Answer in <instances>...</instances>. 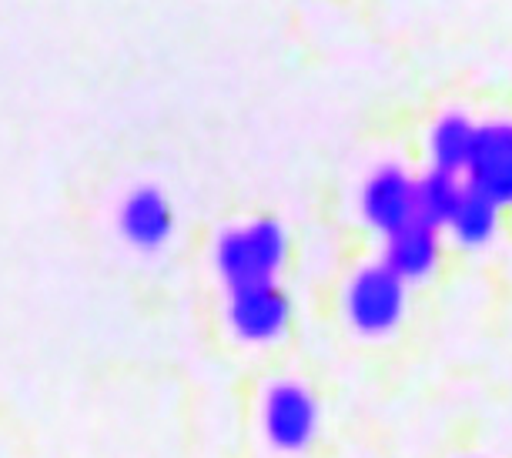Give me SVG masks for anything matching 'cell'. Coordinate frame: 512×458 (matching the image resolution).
<instances>
[{"label":"cell","mask_w":512,"mask_h":458,"mask_svg":"<svg viewBox=\"0 0 512 458\" xmlns=\"http://www.w3.org/2000/svg\"><path fill=\"white\" fill-rule=\"evenodd\" d=\"M288 255V235L278 221H251L245 228H235L221 235L215 265L228 288L275 281Z\"/></svg>","instance_id":"cell-1"},{"label":"cell","mask_w":512,"mask_h":458,"mask_svg":"<svg viewBox=\"0 0 512 458\" xmlns=\"http://www.w3.org/2000/svg\"><path fill=\"white\" fill-rule=\"evenodd\" d=\"M228 325L238 338L265 345L275 341L292 321V301L275 281H258V285L228 288Z\"/></svg>","instance_id":"cell-3"},{"label":"cell","mask_w":512,"mask_h":458,"mask_svg":"<svg viewBox=\"0 0 512 458\" xmlns=\"http://www.w3.org/2000/svg\"><path fill=\"white\" fill-rule=\"evenodd\" d=\"M362 218L385 238L405 228L415 221V181L395 164L379 168L362 188Z\"/></svg>","instance_id":"cell-6"},{"label":"cell","mask_w":512,"mask_h":458,"mask_svg":"<svg viewBox=\"0 0 512 458\" xmlns=\"http://www.w3.org/2000/svg\"><path fill=\"white\" fill-rule=\"evenodd\" d=\"M345 311L362 335H385L405 315V281L389 265H365L345 288Z\"/></svg>","instance_id":"cell-2"},{"label":"cell","mask_w":512,"mask_h":458,"mask_svg":"<svg viewBox=\"0 0 512 458\" xmlns=\"http://www.w3.org/2000/svg\"><path fill=\"white\" fill-rule=\"evenodd\" d=\"M462 191H466V184L459 181V174L432 168L425 178L415 181V221L429 224V228H449Z\"/></svg>","instance_id":"cell-9"},{"label":"cell","mask_w":512,"mask_h":458,"mask_svg":"<svg viewBox=\"0 0 512 458\" xmlns=\"http://www.w3.org/2000/svg\"><path fill=\"white\" fill-rule=\"evenodd\" d=\"M262 425H265V438L278 452H302L315 438L318 428L315 398L295 382L272 385L262 402Z\"/></svg>","instance_id":"cell-5"},{"label":"cell","mask_w":512,"mask_h":458,"mask_svg":"<svg viewBox=\"0 0 512 458\" xmlns=\"http://www.w3.org/2000/svg\"><path fill=\"white\" fill-rule=\"evenodd\" d=\"M439 228H429L422 221H409L405 228L392 231L385 241V261L402 281L429 278L439 265Z\"/></svg>","instance_id":"cell-8"},{"label":"cell","mask_w":512,"mask_h":458,"mask_svg":"<svg viewBox=\"0 0 512 458\" xmlns=\"http://www.w3.org/2000/svg\"><path fill=\"white\" fill-rule=\"evenodd\" d=\"M472 138H476V124L462 114H446L436 121V128L429 134V154H432V168L462 174L466 171Z\"/></svg>","instance_id":"cell-11"},{"label":"cell","mask_w":512,"mask_h":458,"mask_svg":"<svg viewBox=\"0 0 512 458\" xmlns=\"http://www.w3.org/2000/svg\"><path fill=\"white\" fill-rule=\"evenodd\" d=\"M466 178L469 188L489 194L499 208L512 204V121L476 124Z\"/></svg>","instance_id":"cell-4"},{"label":"cell","mask_w":512,"mask_h":458,"mask_svg":"<svg viewBox=\"0 0 512 458\" xmlns=\"http://www.w3.org/2000/svg\"><path fill=\"white\" fill-rule=\"evenodd\" d=\"M121 235L131 241L134 248L154 251L171 238L175 228V211H171L168 198L158 188H138L124 198L118 211Z\"/></svg>","instance_id":"cell-7"},{"label":"cell","mask_w":512,"mask_h":458,"mask_svg":"<svg viewBox=\"0 0 512 458\" xmlns=\"http://www.w3.org/2000/svg\"><path fill=\"white\" fill-rule=\"evenodd\" d=\"M496 228H499V204L492 201L489 194H482L466 184L459 208L449 221L452 238H456L462 248H482L496 235Z\"/></svg>","instance_id":"cell-10"}]
</instances>
